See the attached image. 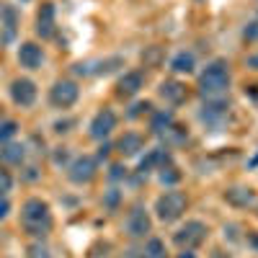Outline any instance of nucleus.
I'll use <instances>...</instances> for the list:
<instances>
[{"label":"nucleus","mask_w":258,"mask_h":258,"mask_svg":"<svg viewBox=\"0 0 258 258\" xmlns=\"http://www.w3.org/2000/svg\"><path fill=\"white\" fill-rule=\"evenodd\" d=\"M52 225H54L52 209L44 199L31 197L24 202V207H21V227H24L26 235H31L36 240H44L52 232Z\"/></svg>","instance_id":"obj_1"},{"label":"nucleus","mask_w":258,"mask_h":258,"mask_svg":"<svg viewBox=\"0 0 258 258\" xmlns=\"http://www.w3.org/2000/svg\"><path fill=\"white\" fill-rule=\"evenodd\" d=\"M197 88L207 101H220L222 96H227V91H230V64H227V59H212L202 70Z\"/></svg>","instance_id":"obj_2"},{"label":"nucleus","mask_w":258,"mask_h":258,"mask_svg":"<svg viewBox=\"0 0 258 258\" xmlns=\"http://www.w3.org/2000/svg\"><path fill=\"white\" fill-rule=\"evenodd\" d=\"M186 207H188V199H186L183 191H165V194H160V197L155 199V214H158V220L165 222V225L178 222L183 217Z\"/></svg>","instance_id":"obj_3"},{"label":"nucleus","mask_w":258,"mask_h":258,"mask_svg":"<svg viewBox=\"0 0 258 258\" xmlns=\"http://www.w3.org/2000/svg\"><path fill=\"white\" fill-rule=\"evenodd\" d=\"M207 235H209V227L199 220H188L183 227H178L173 232V243L181 248V250H194V248H199L204 240H207Z\"/></svg>","instance_id":"obj_4"},{"label":"nucleus","mask_w":258,"mask_h":258,"mask_svg":"<svg viewBox=\"0 0 258 258\" xmlns=\"http://www.w3.org/2000/svg\"><path fill=\"white\" fill-rule=\"evenodd\" d=\"M80 98V88L75 80H57L52 88H49V103L54 109H73Z\"/></svg>","instance_id":"obj_5"},{"label":"nucleus","mask_w":258,"mask_h":258,"mask_svg":"<svg viewBox=\"0 0 258 258\" xmlns=\"http://www.w3.org/2000/svg\"><path fill=\"white\" fill-rule=\"evenodd\" d=\"M98 173V160L93 155H78L70 165H68V178L75 186H85L91 183Z\"/></svg>","instance_id":"obj_6"},{"label":"nucleus","mask_w":258,"mask_h":258,"mask_svg":"<svg viewBox=\"0 0 258 258\" xmlns=\"http://www.w3.org/2000/svg\"><path fill=\"white\" fill-rule=\"evenodd\" d=\"M8 93H11V101H13L16 106H21V109H29V106H34V103H36V96H39L36 83H34L31 78H16V80L11 83Z\"/></svg>","instance_id":"obj_7"},{"label":"nucleus","mask_w":258,"mask_h":258,"mask_svg":"<svg viewBox=\"0 0 258 258\" xmlns=\"http://www.w3.org/2000/svg\"><path fill=\"white\" fill-rule=\"evenodd\" d=\"M124 230H126V235L129 238H145V235L153 230V222H150V214H147V209L142 207V204H135L132 207V212L126 214V222H124Z\"/></svg>","instance_id":"obj_8"},{"label":"nucleus","mask_w":258,"mask_h":258,"mask_svg":"<svg viewBox=\"0 0 258 258\" xmlns=\"http://www.w3.org/2000/svg\"><path fill=\"white\" fill-rule=\"evenodd\" d=\"M116 129V114L111 109H101L93 119H91V126H88V135L98 142H103L111 132Z\"/></svg>","instance_id":"obj_9"},{"label":"nucleus","mask_w":258,"mask_h":258,"mask_svg":"<svg viewBox=\"0 0 258 258\" xmlns=\"http://www.w3.org/2000/svg\"><path fill=\"white\" fill-rule=\"evenodd\" d=\"M54 26H57V8L54 3H41V8L36 11V34L41 39H52L54 36Z\"/></svg>","instance_id":"obj_10"},{"label":"nucleus","mask_w":258,"mask_h":258,"mask_svg":"<svg viewBox=\"0 0 258 258\" xmlns=\"http://www.w3.org/2000/svg\"><path fill=\"white\" fill-rule=\"evenodd\" d=\"M142 88H145V73L129 70V73H124V75L119 78V83H116V96H119V98H135Z\"/></svg>","instance_id":"obj_11"},{"label":"nucleus","mask_w":258,"mask_h":258,"mask_svg":"<svg viewBox=\"0 0 258 258\" xmlns=\"http://www.w3.org/2000/svg\"><path fill=\"white\" fill-rule=\"evenodd\" d=\"M41 62H44V52H41L36 41H24L18 47V64L24 70H39Z\"/></svg>","instance_id":"obj_12"},{"label":"nucleus","mask_w":258,"mask_h":258,"mask_svg":"<svg viewBox=\"0 0 258 258\" xmlns=\"http://www.w3.org/2000/svg\"><path fill=\"white\" fill-rule=\"evenodd\" d=\"M116 150L124 155V158H135L145 150V137L137 135V132H124L119 140H116Z\"/></svg>","instance_id":"obj_13"},{"label":"nucleus","mask_w":258,"mask_h":258,"mask_svg":"<svg viewBox=\"0 0 258 258\" xmlns=\"http://www.w3.org/2000/svg\"><path fill=\"white\" fill-rule=\"evenodd\" d=\"M225 202L230 207H235V209H248L255 202V194L248 186H232V188L225 191Z\"/></svg>","instance_id":"obj_14"},{"label":"nucleus","mask_w":258,"mask_h":258,"mask_svg":"<svg viewBox=\"0 0 258 258\" xmlns=\"http://www.w3.org/2000/svg\"><path fill=\"white\" fill-rule=\"evenodd\" d=\"M170 163V153H165V150L163 147H155V150H150V153H147V158H142L140 160V176H147L150 173V170H160L163 165H168Z\"/></svg>","instance_id":"obj_15"},{"label":"nucleus","mask_w":258,"mask_h":258,"mask_svg":"<svg viewBox=\"0 0 258 258\" xmlns=\"http://www.w3.org/2000/svg\"><path fill=\"white\" fill-rule=\"evenodd\" d=\"M158 93L165 98V103H170V106H178V103H183L186 101V85L183 83H178V80H165V83H160V88H158Z\"/></svg>","instance_id":"obj_16"},{"label":"nucleus","mask_w":258,"mask_h":258,"mask_svg":"<svg viewBox=\"0 0 258 258\" xmlns=\"http://www.w3.org/2000/svg\"><path fill=\"white\" fill-rule=\"evenodd\" d=\"M16 26H18V11L8 3H0V29H6V41L16 39Z\"/></svg>","instance_id":"obj_17"},{"label":"nucleus","mask_w":258,"mask_h":258,"mask_svg":"<svg viewBox=\"0 0 258 258\" xmlns=\"http://www.w3.org/2000/svg\"><path fill=\"white\" fill-rule=\"evenodd\" d=\"M158 137L165 142V147H176V145H183V142L188 140V129L181 126V124H176V121H170Z\"/></svg>","instance_id":"obj_18"},{"label":"nucleus","mask_w":258,"mask_h":258,"mask_svg":"<svg viewBox=\"0 0 258 258\" xmlns=\"http://www.w3.org/2000/svg\"><path fill=\"white\" fill-rule=\"evenodd\" d=\"M225 109H227V103H225L222 98H220V101H209L204 109H202L199 116H202V121H207L209 126H217V124L225 119V114H227Z\"/></svg>","instance_id":"obj_19"},{"label":"nucleus","mask_w":258,"mask_h":258,"mask_svg":"<svg viewBox=\"0 0 258 258\" xmlns=\"http://www.w3.org/2000/svg\"><path fill=\"white\" fill-rule=\"evenodd\" d=\"M170 70L176 75H191L197 70V57H194V52H178L170 59Z\"/></svg>","instance_id":"obj_20"},{"label":"nucleus","mask_w":258,"mask_h":258,"mask_svg":"<svg viewBox=\"0 0 258 258\" xmlns=\"http://www.w3.org/2000/svg\"><path fill=\"white\" fill-rule=\"evenodd\" d=\"M26 158V147L18 145V142H8L3 145V150H0V163H8V165H21Z\"/></svg>","instance_id":"obj_21"},{"label":"nucleus","mask_w":258,"mask_h":258,"mask_svg":"<svg viewBox=\"0 0 258 258\" xmlns=\"http://www.w3.org/2000/svg\"><path fill=\"white\" fill-rule=\"evenodd\" d=\"M158 178H160V183H165V186H176V183L181 181V170H178L173 163H168V165L160 168Z\"/></svg>","instance_id":"obj_22"},{"label":"nucleus","mask_w":258,"mask_h":258,"mask_svg":"<svg viewBox=\"0 0 258 258\" xmlns=\"http://www.w3.org/2000/svg\"><path fill=\"white\" fill-rule=\"evenodd\" d=\"M18 121L16 119H3L0 121V145H8L16 135H18Z\"/></svg>","instance_id":"obj_23"},{"label":"nucleus","mask_w":258,"mask_h":258,"mask_svg":"<svg viewBox=\"0 0 258 258\" xmlns=\"http://www.w3.org/2000/svg\"><path fill=\"white\" fill-rule=\"evenodd\" d=\"M170 121H176L170 111H155V114H153V119H150V129H153V135H160Z\"/></svg>","instance_id":"obj_24"},{"label":"nucleus","mask_w":258,"mask_h":258,"mask_svg":"<svg viewBox=\"0 0 258 258\" xmlns=\"http://www.w3.org/2000/svg\"><path fill=\"white\" fill-rule=\"evenodd\" d=\"M142 253H145V258H165V245L158 238H150L147 245L142 248Z\"/></svg>","instance_id":"obj_25"},{"label":"nucleus","mask_w":258,"mask_h":258,"mask_svg":"<svg viewBox=\"0 0 258 258\" xmlns=\"http://www.w3.org/2000/svg\"><path fill=\"white\" fill-rule=\"evenodd\" d=\"M26 255L29 258H52V250H49V245L44 240H34V243H29Z\"/></svg>","instance_id":"obj_26"},{"label":"nucleus","mask_w":258,"mask_h":258,"mask_svg":"<svg viewBox=\"0 0 258 258\" xmlns=\"http://www.w3.org/2000/svg\"><path fill=\"white\" fill-rule=\"evenodd\" d=\"M150 109H153V103H150V101H137V103L132 106V109H129V111H126V116H129V119H137V116H142V114H147Z\"/></svg>","instance_id":"obj_27"},{"label":"nucleus","mask_w":258,"mask_h":258,"mask_svg":"<svg viewBox=\"0 0 258 258\" xmlns=\"http://www.w3.org/2000/svg\"><path fill=\"white\" fill-rule=\"evenodd\" d=\"M11 188H13V176L8 170H0V197H6Z\"/></svg>","instance_id":"obj_28"},{"label":"nucleus","mask_w":258,"mask_h":258,"mask_svg":"<svg viewBox=\"0 0 258 258\" xmlns=\"http://www.w3.org/2000/svg\"><path fill=\"white\" fill-rule=\"evenodd\" d=\"M109 178H111V181H124V178H126V168H124L121 163H114L111 170H109Z\"/></svg>","instance_id":"obj_29"},{"label":"nucleus","mask_w":258,"mask_h":258,"mask_svg":"<svg viewBox=\"0 0 258 258\" xmlns=\"http://www.w3.org/2000/svg\"><path fill=\"white\" fill-rule=\"evenodd\" d=\"M119 197H121V194H119L116 188H111L109 194H106V199H103V204L109 207V209H116V204H119Z\"/></svg>","instance_id":"obj_30"},{"label":"nucleus","mask_w":258,"mask_h":258,"mask_svg":"<svg viewBox=\"0 0 258 258\" xmlns=\"http://www.w3.org/2000/svg\"><path fill=\"white\" fill-rule=\"evenodd\" d=\"M243 39H245V41H255V39H258V24H248V26L243 29Z\"/></svg>","instance_id":"obj_31"},{"label":"nucleus","mask_w":258,"mask_h":258,"mask_svg":"<svg viewBox=\"0 0 258 258\" xmlns=\"http://www.w3.org/2000/svg\"><path fill=\"white\" fill-rule=\"evenodd\" d=\"M70 126H75V119L57 121V124H54V132H57V135H64V132H70Z\"/></svg>","instance_id":"obj_32"},{"label":"nucleus","mask_w":258,"mask_h":258,"mask_svg":"<svg viewBox=\"0 0 258 258\" xmlns=\"http://www.w3.org/2000/svg\"><path fill=\"white\" fill-rule=\"evenodd\" d=\"M8 214H11V202L6 197H0V220H6Z\"/></svg>","instance_id":"obj_33"},{"label":"nucleus","mask_w":258,"mask_h":258,"mask_svg":"<svg viewBox=\"0 0 258 258\" xmlns=\"http://www.w3.org/2000/svg\"><path fill=\"white\" fill-rule=\"evenodd\" d=\"M109 153H111V145H109V142H103V145L98 147V155H96V160H106V158H109Z\"/></svg>","instance_id":"obj_34"},{"label":"nucleus","mask_w":258,"mask_h":258,"mask_svg":"<svg viewBox=\"0 0 258 258\" xmlns=\"http://www.w3.org/2000/svg\"><path fill=\"white\" fill-rule=\"evenodd\" d=\"M121 258H145V253H142V250H137V248H129V250H124V253H121Z\"/></svg>","instance_id":"obj_35"},{"label":"nucleus","mask_w":258,"mask_h":258,"mask_svg":"<svg viewBox=\"0 0 258 258\" xmlns=\"http://www.w3.org/2000/svg\"><path fill=\"white\" fill-rule=\"evenodd\" d=\"M248 245L258 253V232H248Z\"/></svg>","instance_id":"obj_36"},{"label":"nucleus","mask_w":258,"mask_h":258,"mask_svg":"<svg viewBox=\"0 0 258 258\" xmlns=\"http://www.w3.org/2000/svg\"><path fill=\"white\" fill-rule=\"evenodd\" d=\"M245 64H248L250 70H258V54H250V57L245 59Z\"/></svg>","instance_id":"obj_37"},{"label":"nucleus","mask_w":258,"mask_h":258,"mask_svg":"<svg viewBox=\"0 0 258 258\" xmlns=\"http://www.w3.org/2000/svg\"><path fill=\"white\" fill-rule=\"evenodd\" d=\"M178 258H197V255H194V253H191V250H183V253H181V255H178Z\"/></svg>","instance_id":"obj_38"},{"label":"nucleus","mask_w":258,"mask_h":258,"mask_svg":"<svg viewBox=\"0 0 258 258\" xmlns=\"http://www.w3.org/2000/svg\"><path fill=\"white\" fill-rule=\"evenodd\" d=\"M255 214H258V207H255Z\"/></svg>","instance_id":"obj_39"},{"label":"nucleus","mask_w":258,"mask_h":258,"mask_svg":"<svg viewBox=\"0 0 258 258\" xmlns=\"http://www.w3.org/2000/svg\"><path fill=\"white\" fill-rule=\"evenodd\" d=\"M24 3H26V0H24Z\"/></svg>","instance_id":"obj_40"}]
</instances>
